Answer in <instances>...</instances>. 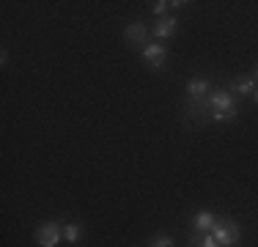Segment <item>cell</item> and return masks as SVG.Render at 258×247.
<instances>
[{
  "label": "cell",
  "instance_id": "cell-1",
  "mask_svg": "<svg viewBox=\"0 0 258 247\" xmlns=\"http://www.w3.org/2000/svg\"><path fill=\"white\" fill-rule=\"evenodd\" d=\"M212 236L223 247H236L239 239H242V225L233 217H228V214H220L217 222H214V228H212Z\"/></svg>",
  "mask_w": 258,
  "mask_h": 247
},
{
  "label": "cell",
  "instance_id": "cell-2",
  "mask_svg": "<svg viewBox=\"0 0 258 247\" xmlns=\"http://www.w3.org/2000/svg\"><path fill=\"white\" fill-rule=\"evenodd\" d=\"M149 33H151L149 25H146L143 20H135V22H129L126 28H124V41H126L132 49H140V52H143V49L151 44V41H149Z\"/></svg>",
  "mask_w": 258,
  "mask_h": 247
},
{
  "label": "cell",
  "instance_id": "cell-3",
  "mask_svg": "<svg viewBox=\"0 0 258 247\" xmlns=\"http://www.w3.org/2000/svg\"><path fill=\"white\" fill-rule=\"evenodd\" d=\"M60 225H63V222H58V220L41 222V225L36 228V233H33L36 244H39V247H58V242L63 239V231H60Z\"/></svg>",
  "mask_w": 258,
  "mask_h": 247
},
{
  "label": "cell",
  "instance_id": "cell-4",
  "mask_svg": "<svg viewBox=\"0 0 258 247\" xmlns=\"http://www.w3.org/2000/svg\"><path fill=\"white\" fill-rule=\"evenodd\" d=\"M209 102H212V113L220 110V113H231V110H239V99L231 94L225 85H214L212 94H209Z\"/></svg>",
  "mask_w": 258,
  "mask_h": 247
},
{
  "label": "cell",
  "instance_id": "cell-5",
  "mask_svg": "<svg viewBox=\"0 0 258 247\" xmlns=\"http://www.w3.org/2000/svg\"><path fill=\"white\" fill-rule=\"evenodd\" d=\"M184 102H201L212 94V80L209 77H189L187 85H184Z\"/></svg>",
  "mask_w": 258,
  "mask_h": 247
},
{
  "label": "cell",
  "instance_id": "cell-6",
  "mask_svg": "<svg viewBox=\"0 0 258 247\" xmlns=\"http://www.w3.org/2000/svg\"><path fill=\"white\" fill-rule=\"evenodd\" d=\"M140 58H143L146 66H151V69H165V64H168V47L159 44V41H154V44H149L140 52Z\"/></svg>",
  "mask_w": 258,
  "mask_h": 247
},
{
  "label": "cell",
  "instance_id": "cell-7",
  "mask_svg": "<svg viewBox=\"0 0 258 247\" xmlns=\"http://www.w3.org/2000/svg\"><path fill=\"white\" fill-rule=\"evenodd\" d=\"M176 30H179V20H176L173 14L159 17V20H154V25H151V36H154V39H159V41L173 39Z\"/></svg>",
  "mask_w": 258,
  "mask_h": 247
},
{
  "label": "cell",
  "instance_id": "cell-8",
  "mask_svg": "<svg viewBox=\"0 0 258 247\" xmlns=\"http://www.w3.org/2000/svg\"><path fill=\"white\" fill-rule=\"evenodd\" d=\"M225 88H228L236 99H247V96H253V94H255L258 83H255L253 77H250V74H242V77H233L231 83L225 85Z\"/></svg>",
  "mask_w": 258,
  "mask_h": 247
},
{
  "label": "cell",
  "instance_id": "cell-9",
  "mask_svg": "<svg viewBox=\"0 0 258 247\" xmlns=\"http://www.w3.org/2000/svg\"><path fill=\"white\" fill-rule=\"evenodd\" d=\"M214 222H217V214H214V212H206V209H201V212L192 217V228H195L198 233H212Z\"/></svg>",
  "mask_w": 258,
  "mask_h": 247
},
{
  "label": "cell",
  "instance_id": "cell-10",
  "mask_svg": "<svg viewBox=\"0 0 258 247\" xmlns=\"http://www.w3.org/2000/svg\"><path fill=\"white\" fill-rule=\"evenodd\" d=\"M60 231H63V239L69 244H77L80 239L85 236V228H83V222H77V220H66L63 225H60Z\"/></svg>",
  "mask_w": 258,
  "mask_h": 247
},
{
  "label": "cell",
  "instance_id": "cell-11",
  "mask_svg": "<svg viewBox=\"0 0 258 247\" xmlns=\"http://www.w3.org/2000/svg\"><path fill=\"white\" fill-rule=\"evenodd\" d=\"M189 247H223L217 242V239L212 236V233H198V231H192L189 233Z\"/></svg>",
  "mask_w": 258,
  "mask_h": 247
},
{
  "label": "cell",
  "instance_id": "cell-12",
  "mask_svg": "<svg viewBox=\"0 0 258 247\" xmlns=\"http://www.w3.org/2000/svg\"><path fill=\"white\" fill-rule=\"evenodd\" d=\"M239 118V110H231V113H220V110H214L212 115H209V121H214V124H233Z\"/></svg>",
  "mask_w": 258,
  "mask_h": 247
},
{
  "label": "cell",
  "instance_id": "cell-13",
  "mask_svg": "<svg viewBox=\"0 0 258 247\" xmlns=\"http://www.w3.org/2000/svg\"><path fill=\"white\" fill-rule=\"evenodd\" d=\"M151 11H154V17H168L170 14V0H157V3H151Z\"/></svg>",
  "mask_w": 258,
  "mask_h": 247
},
{
  "label": "cell",
  "instance_id": "cell-14",
  "mask_svg": "<svg viewBox=\"0 0 258 247\" xmlns=\"http://www.w3.org/2000/svg\"><path fill=\"white\" fill-rule=\"evenodd\" d=\"M149 247H176V244H173V239H170L168 233H157V236L149 242Z\"/></svg>",
  "mask_w": 258,
  "mask_h": 247
},
{
  "label": "cell",
  "instance_id": "cell-15",
  "mask_svg": "<svg viewBox=\"0 0 258 247\" xmlns=\"http://www.w3.org/2000/svg\"><path fill=\"white\" fill-rule=\"evenodd\" d=\"M187 6H192L189 0H170V9H187Z\"/></svg>",
  "mask_w": 258,
  "mask_h": 247
},
{
  "label": "cell",
  "instance_id": "cell-16",
  "mask_svg": "<svg viewBox=\"0 0 258 247\" xmlns=\"http://www.w3.org/2000/svg\"><path fill=\"white\" fill-rule=\"evenodd\" d=\"M250 77H253V80H255V83H258V64L253 66V74H250Z\"/></svg>",
  "mask_w": 258,
  "mask_h": 247
},
{
  "label": "cell",
  "instance_id": "cell-17",
  "mask_svg": "<svg viewBox=\"0 0 258 247\" xmlns=\"http://www.w3.org/2000/svg\"><path fill=\"white\" fill-rule=\"evenodd\" d=\"M253 102L258 104V88H255V94H253Z\"/></svg>",
  "mask_w": 258,
  "mask_h": 247
}]
</instances>
